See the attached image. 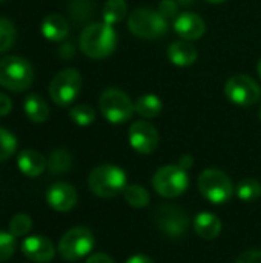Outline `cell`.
I'll use <instances>...</instances> for the list:
<instances>
[{
    "label": "cell",
    "mask_w": 261,
    "mask_h": 263,
    "mask_svg": "<svg viewBox=\"0 0 261 263\" xmlns=\"http://www.w3.org/2000/svg\"><path fill=\"white\" fill-rule=\"evenodd\" d=\"M78 45L85 55L97 60L106 59L117 48V32L105 22L91 23L82 31Z\"/></svg>",
    "instance_id": "obj_1"
},
{
    "label": "cell",
    "mask_w": 261,
    "mask_h": 263,
    "mask_svg": "<svg viewBox=\"0 0 261 263\" xmlns=\"http://www.w3.org/2000/svg\"><path fill=\"white\" fill-rule=\"evenodd\" d=\"M88 186L91 193L102 199H112L123 194L126 185V173L117 165H100L95 166L89 177Z\"/></svg>",
    "instance_id": "obj_2"
},
{
    "label": "cell",
    "mask_w": 261,
    "mask_h": 263,
    "mask_svg": "<svg viewBox=\"0 0 261 263\" xmlns=\"http://www.w3.org/2000/svg\"><path fill=\"white\" fill-rule=\"evenodd\" d=\"M129 31L145 40H155L165 35L169 29V20L165 18L158 9L137 8L128 17Z\"/></svg>",
    "instance_id": "obj_3"
},
{
    "label": "cell",
    "mask_w": 261,
    "mask_h": 263,
    "mask_svg": "<svg viewBox=\"0 0 261 263\" xmlns=\"http://www.w3.org/2000/svg\"><path fill=\"white\" fill-rule=\"evenodd\" d=\"M34 80V69L31 63L18 55H8L0 59V86L22 92L31 86Z\"/></svg>",
    "instance_id": "obj_4"
},
{
    "label": "cell",
    "mask_w": 261,
    "mask_h": 263,
    "mask_svg": "<svg viewBox=\"0 0 261 263\" xmlns=\"http://www.w3.org/2000/svg\"><path fill=\"white\" fill-rule=\"evenodd\" d=\"M197 185L200 194L214 205H223L229 202L235 193L234 183L229 176L215 168L205 170L200 174Z\"/></svg>",
    "instance_id": "obj_5"
},
{
    "label": "cell",
    "mask_w": 261,
    "mask_h": 263,
    "mask_svg": "<svg viewBox=\"0 0 261 263\" xmlns=\"http://www.w3.org/2000/svg\"><path fill=\"white\" fill-rule=\"evenodd\" d=\"M98 108L102 116L112 125H122L131 120L132 114L135 112L131 97L117 88H108L102 92L98 99Z\"/></svg>",
    "instance_id": "obj_6"
},
{
    "label": "cell",
    "mask_w": 261,
    "mask_h": 263,
    "mask_svg": "<svg viewBox=\"0 0 261 263\" xmlns=\"http://www.w3.org/2000/svg\"><path fill=\"white\" fill-rule=\"evenodd\" d=\"M95 239L89 228L86 227H74L66 231L57 247L58 256L66 262H77L91 254L94 250Z\"/></svg>",
    "instance_id": "obj_7"
},
{
    "label": "cell",
    "mask_w": 261,
    "mask_h": 263,
    "mask_svg": "<svg viewBox=\"0 0 261 263\" xmlns=\"http://www.w3.org/2000/svg\"><path fill=\"white\" fill-rule=\"evenodd\" d=\"M155 193L165 199H175L186 193L189 186L188 171L180 165H165L158 168L152 177Z\"/></svg>",
    "instance_id": "obj_8"
},
{
    "label": "cell",
    "mask_w": 261,
    "mask_h": 263,
    "mask_svg": "<svg viewBox=\"0 0 261 263\" xmlns=\"http://www.w3.org/2000/svg\"><path fill=\"white\" fill-rule=\"evenodd\" d=\"M82 91V76L74 68L62 69L54 76L49 85V96L58 106L71 105Z\"/></svg>",
    "instance_id": "obj_9"
},
{
    "label": "cell",
    "mask_w": 261,
    "mask_h": 263,
    "mask_svg": "<svg viewBox=\"0 0 261 263\" xmlns=\"http://www.w3.org/2000/svg\"><path fill=\"white\" fill-rule=\"evenodd\" d=\"M225 96L237 106H252L261 97V88L251 76L235 74L225 83Z\"/></svg>",
    "instance_id": "obj_10"
},
{
    "label": "cell",
    "mask_w": 261,
    "mask_h": 263,
    "mask_svg": "<svg viewBox=\"0 0 261 263\" xmlns=\"http://www.w3.org/2000/svg\"><path fill=\"white\" fill-rule=\"evenodd\" d=\"M154 219L158 230L169 239H182L189 230L188 214L177 205L165 203L157 206Z\"/></svg>",
    "instance_id": "obj_11"
},
{
    "label": "cell",
    "mask_w": 261,
    "mask_h": 263,
    "mask_svg": "<svg viewBox=\"0 0 261 263\" xmlns=\"http://www.w3.org/2000/svg\"><path fill=\"white\" fill-rule=\"evenodd\" d=\"M129 143L134 151L138 154H152L160 143V136L157 128L146 122V120H137L129 128Z\"/></svg>",
    "instance_id": "obj_12"
},
{
    "label": "cell",
    "mask_w": 261,
    "mask_h": 263,
    "mask_svg": "<svg viewBox=\"0 0 261 263\" xmlns=\"http://www.w3.org/2000/svg\"><path fill=\"white\" fill-rule=\"evenodd\" d=\"M78 200L77 190L66 182H55L46 191V203L57 213L71 211Z\"/></svg>",
    "instance_id": "obj_13"
},
{
    "label": "cell",
    "mask_w": 261,
    "mask_h": 263,
    "mask_svg": "<svg viewBox=\"0 0 261 263\" xmlns=\"http://www.w3.org/2000/svg\"><path fill=\"white\" fill-rule=\"evenodd\" d=\"M20 250L26 259L34 263H49L55 257L54 243L45 236H28L23 239Z\"/></svg>",
    "instance_id": "obj_14"
},
{
    "label": "cell",
    "mask_w": 261,
    "mask_h": 263,
    "mask_svg": "<svg viewBox=\"0 0 261 263\" xmlns=\"http://www.w3.org/2000/svg\"><path fill=\"white\" fill-rule=\"evenodd\" d=\"M174 29L178 37H182L183 40L192 42L205 35L206 23L200 15L194 12H182L174 20Z\"/></svg>",
    "instance_id": "obj_15"
},
{
    "label": "cell",
    "mask_w": 261,
    "mask_h": 263,
    "mask_svg": "<svg viewBox=\"0 0 261 263\" xmlns=\"http://www.w3.org/2000/svg\"><path fill=\"white\" fill-rule=\"evenodd\" d=\"M17 168L23 176L29 179H35L42 176L43 171L48 168V162L38 151L23 149L17 156Z\"/></svg>",
    "instance_id": "obj_16"
},
{
    "label": "cell",
    "mask_w": 261,
    "mask_h": 263,
    "mask_svg": "<svg viewBox=\"0 0 261 263\" xmlns=\"http://www.w3.org/2000/svg\"><path fill=\"white\" fill-rule=\"evenodd\" d=\"M222 220L209 211L198 213L194 219V231L203 240H215L222 234Z\"/></svg>",
    "instance_id": "obj_17"
},
{
    "label": "cell",
    "mask_w": 261,
    "mask_h": 263,
    "mask_svg": "<svg viewBox=\"0 0 261 263\" xmlns=\"http://www.w3.org/2000/svg\"><path fill=\"white\" fill-rule=\"evenodd\" d=\"M168 59L175 66H191L198 59L197 48L188 40H178L169 45L168 48Z\"/></svg>",
    "instance_id": "obj_18"
},
{
    "label": "cell",
    "mask_w": 261,
    "mask_h": 263,
    "mask_svg": "<svg viewBox=\"0 0 261 263\" xmlns=\"http://www.w3.org/2000/svg\"><path fill=\"white\" fill-rule=\"evenodd\" d=\"M42 34L51 42H60L68 37L69 25L60 14H49L42 22Z\"/></svg>",
    "instance_id": "obj_19"
},
{
    "label": "cell",
    "mask_w": 261,
    "mask_h": 263,
    "mask_svg": "<svg viewBox=\"0 0 261 263\" xmlns=\"http://www.w3.org/2000/svg\"><path fill=\"white\" fill-rule=\"evenodd\" d=\"M25 114L34 123H43L49 117V106L38 94H31L25 100Z\"/></svg>",
    "instance_id": "obj_20"
},
{
    "label": "cell",
    "mask_w": 261,
    "mask_h": 263,
    "mask_svg": "<svg viewBox=\"0 0 261 263\" xmlns=\"http://www.w3.org/2000/svg\"><path fill=\"white\" fill-rule=\"evenodd\" d=\"M134 106H135V112L143 119H155L162 114L163 109V103L160 97L155 94H145L138 97Z\"/></svg>",
    "instance_id": "obj_21"
},
{
    "label": "cell",
    "mask_w": 261,
    "mask_h": 263,
    "mask_svg": "<svg viewBox=\"0 0 261 263\" xmlns=\"http://www.w3.org/2000/svg\"><path fill=\"white\" fill-rule=\"evenodd\" d=\"M128 12V5L125 0H106L103 5V22L108 25L120 23Z\"/></svg>",
    "instance_id": "obj_22"
},
{
    "label": "cell",
    "mask_w": 261,
    "mask_h": 263,
    "mask_svg": "<svg viewBox=\"0 0 261 263\" xmlns=\"http://www.w3.org/2000/svg\"><path fill=\"white\" fill-rule=\"evenodd\" d=\"M72 166V157L66 149H55L48 159V170L51 174H65Z\"/></svg>",
    "instance_id": "obj_23"
},
{
    "label": "cell",
    "mask_w": 261,
    "mask_h": 263,
    "mask_svg": "<svg viewBox=\"0 0 261 263\" xmlns=\"http://www.w3.org/2000/svg\"><path fill=\"white\" fill-rule=\"evenodd\" d=\"M125 200L132 208H145L151 202V196L142 185H128L123 191Z\"/></svg>",
    "instance_id": "obj_24"
},
{
    "label": "cell",
    "mask_w": 261,
    "mask_h": 263,
    "mask_svg": "<svg viewBox=\"0 0 261 263\" xmlns=\"http://www.w3.org/2000/svg\"><path fill=\"white\" fill-rule=\"evenodd\" d=\"M235 193H237L238 199L243 200V202H246V203L255 202L261 196V183L257 179H254V177L243 179L237 185Z\"/></svg>",
    "instance_id": "obj_25"
},
{
    "label": "cell",
    "mask_w": 261,
    "mask_h": 263,
    "mask_svg": "<svg viewBox=\"0 0 261 263\" xmlns=\"http://www.w3.org/2000/svg\"><path fill=\"white\" fill-rule=\"evenodd\" d=\"M32 219L26 213H18L9 220V233L17 237H25L32 230Z\"/></svg>",
    "instance_id": "obj_26"
},
{
    "label": "cell",
    "mask_w": 261,
    "mask_h": 263,
    "mask_svg": "<svg viewBox=\"0 0 261 263\" xmlns=\"http://www.w3.org/2000/svg\"><path fill=\"white\" fill-rule=\"evenodd\" d=\"M69 117H71V120H72L75 125H78V126H89V125H92L94 120H95V111H94L92 106L83 105V103H82V105L74 106V108L69 111Z\"/></svg>",
    "instance_id": "obj_27"
},
{
    "label": "cell",
    "mask_w": 261,
    "mask_h": 263,
    "mask_svg": "<svg viewBox=\"0 0 261 263\" xmlns=\"http://www.w3.org/2000/svg\"><path fill=\"white\" fill-rule=\"evenodd\" d=\"M15 151H17L15 136L11 131L0 128V162H5L9 157H12Z\"/></svg>",
    "instance_id": "obj_28"
},
{
    "label": "cell",
    "mask_w": 261,
    "mask_h": 263,
    "mask_svg": "<svg viewBox=\"0 0 261 263\" xmlns=\"http://www.w3.org/2000/svg\"><path fill=\"white\" fill-rule=\"evenodd\" d=\"M15 26L11 20L0 17V52L8 51L15 42Z\"/></svg>",
    "instance_id": "obj_29"
},
{
    "label": "cell",
    "mask_w": 261,
    "mask_h": 263,
    "mask_svg": "<svg viewBox=\"0 0 261 263\" xmlns=\"http://www.w3.org/2000/svg\"><path fill=\"white\" fill-rule=\"evenodd\" d=\"M17 250V240L11 233L0 231V263L8 262Z\"/></svg>",
    "instance_id": "obj_30"
},
{
    "label": "cell",
    "mask_w": 261,
    "mask_h": 263,
    "mask_svg": "<svg viewBox=\"0 0 261 263\" xmlns=\"http://www.w3.org/2000/svg\"><path fill=\"white\" fill-rule=\"evenodd\" d=\"M158 11H160V14H162L165 18L171 20V18H174V17L177 15L178 3H177L175 0H162L160 5H158Z\"/></svg>",
    "instance_id": "obj_31"
},
{
    "label": "cell",
    "mask_w": 261,
    "mask_h": 263,
    "mask_svg": "<svg viewBox=\"0 0 261 263\" xmlns=\"http://www.w3.org/2000/svg\"><path fill=\"white\" fill-rule=\"evenodd\" d=\"M235 263H261V251L260 250H249L243 253Z\"/></svg>",
    "instance_id": "obj_32"
},
{
    "label": "cell",
    "mask_w": 261,
    "mask_h": 263,
    "mask_svg": "<svg viewBox=\"0 0 261 263\" xmlns=\"http://www.w3.org/2000/svg\"><path fill=\"white\" fill-rule=\"evenodd\" d=\"M12 111V102L8 96L0 94V117L8 116Z\"/></svg>",
    "instance_id": "obj_33"
},
{
    "label": "cell",
    "mask_w": 261,
    "mask_h": 263,
    "mask_svg": "<svg viewBox=\"0 0 261 263\" xmlns=\"http://www.w3.org/2000/svg\"><path fill=\"white\" fill-rule=\"evenodd\" d=\"M86 263H114V260L105 253H94L86 259Z\"/></svg>",
    "instance_id": "obj_34"
},
{
    "label": "cell",
    "mask_w": 261,
    "mask_h": 263,
    "mask_svg": "<svg viewBox=\"0 0 261 263\" xmlns=\"http://www.w3.org/2000/svg\"><path fill=\"white\" fill-rule=\"evenodd\" d=\"M126 263H155L151 257H148V256H143V254H137V256H132V257H129Z\"/></svg>",
    "instance_id": "obj_35"
},
{
    "label": "cell",
    "mask_w": 261,
    "mask_h": 263,
    "mask_svg": "<svg viewBox=\"0 0 261 263\" xmlns=\"http://www.w3.org/2000/svg\"><path fill=\"white\" fill-rule=\"evenodd\" d=\"M192 163H194V160H192V157H191L189 154H186V156L180 157V162H178V165H180L183 170H186V171L192 166Z\"/></svg>",
    "instance_id": "obj_36"
},
{
    "label": "cell",
    "mask_w": 261,
    "mask_h": 263,
    "mask_svg": "<svg viewBox=\"0 0 261 263\" xmlns=\"http://www.w3.org/2000/svg\"><path fill=\"white\" fill-rule=\"evenodd\" d=\"M178 5H192L194 3V0H175Z\"/></svg>",
    "instance_id": "obj_37"
},
{
    "label": "cell",
    "mask_w": 261,
    "mask_h": 263,
    "mask_svg": "<svg viewBox=\"0 0 261 263\" xmlns=\"http://www.w3.org/2000/svg\"><path fill=\"white\" fill-rule=\"evenodd\" d=\"M205 2L212 3V5H218V3H223V2H226V0H205Z\"/></svg>",
    "instance_id": "obj_38"
},
{
    "label": "cell",
    "mask_w": 261,
    "mask_h": 263,
    "mask_svg": "<svg viewBox=\"0 0 261 263\" xmlns=\"http://www.w3.org/2000/svg\"><path fill=\"white\" fill-rule=\"evenodd\" d=\"M257 72H258V76H260L261 79V59L258 60V63H257Z\"/></svg>",
    "instance_id": "obj_39"
},
{
    "label": "cell",
    "mask_w": 261,
    "mask_h": 263,
    "mask_svg": "<svg viewBox=\"0 0 261 263\" xmlns=\"http://www.w3.org/2000/svg\"><path fill=\"white\" fill-rule=\"evenodd\" d=\"M258 117H260V120H261V108H260V112H258Z\"/></svg>",
    "instance_id": "obj_40"
},
{
    "label": "cell",
    "mask_w": 261,
    "mask_h": 263,
    "mask_svg": "<svg viewBox=\"0 0 261 263\" xmlns=\"http://www.w3.org/2000/svg\"><path fill=\"white\" fill-rule=\"evenodd\" d=\"M2 2H3V0H0V3H2Z\"/></svg>",
    "instance_id": "obj_41"
}]
</instances>
